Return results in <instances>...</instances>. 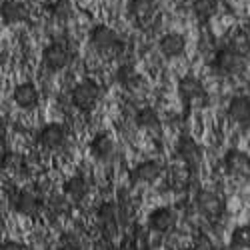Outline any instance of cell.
Returning a JSON list of instances; mask_svg holds the SVG:
<instances>
[{
    "instance_id": "25",
    "label": "cell",
    "mask_w": 250,
    "mask_h": 250,
    "mask_svg": "<svg viewBox=\"0 0 250 250\" xmlns=\"http://www.w3.org/2000/svg\"><path fill=\"white\" fill-rule=\"evenodd\" d=\"M230 248L250 250V224H238L230 232Z\"/></svg>"
},
{
    "instance_id": "19",
    "label": "cell",
    "mask_w": 250,
    "mask_h": 250,
    "mask_svg": "<svg viewBox=\"0 0 250 250\" xmlns=\"http://www.w3.org/2000/svg\"><path fill=\"white\" fill-rule=\"evenodd\" d=\"M0 14H2L4 24H20L28 18V8L26 4L18 2V0H4Z\"/></svg>"
},
{
    "instance_id": "22",
    "label": "cell",
    "mask_w": 250,
    "mask_h": 250,
    "mask_svg": "<svg viewBox=\"0 0 250 250\" xmlns=\"http://www.w3.org/2000/svg\"><path fill=\"white\" fill-rule=\"evenodd\" d=\"M192 12L198 22H208L218 12V0H194Z\"/></svg>"
},
{
    "instance_id": "8",
    "label": "cell",
    "mask_w": 250,
    "mask_h": 250,
    "mask_svg": "<svg viewBox=\"0 0 250 250\" xmlns=\"http://www.w3.org/2000/svg\"><path fill=\"white\" fill-rule=\"evenodd\" d=\"M120 214H122V208L114 200H106L96 208V222L104 236L116 234L118 224H120Z\"/></svg>"
},
{
    "instance_id": "10",
    "label": "cell",
    "mask_w": 250,
    "mask_h": 250,
    "mask_svg": "<svg viewBox=\"0 0 250 250\" xmlns=\"http://www.w3.org/2000/svg\"><path fill=\"white\" fill-rule=\"evenodd\" d=\"M222 166L228 176L234 178H250V154L238 148L226 150L222 156Z\"/></svg>"
},
{
    "instance_id": "16",
    "label": "cell",
    "mask_w": 250,
    "mask_h": 250,
    "mask_svg": "<svg viewBox=\"0 0 250 250\" xmlns=\"http://www.w3.org/2000/svg\"><path fill=\"white\" fill-rule=\"evenodd\" d=\"M176 90H178V96L184 104H192V102H198L206 96L204 92V86L202 82L196 78V76H182L176 84Z\"/></svg>"
},
{
    "instance_id": "5",
    "label": "cell",
    "mask_w": 250,
    "mask_h": 250,
    "mask_svg": "<svg viewBox=\"0 0 250 250\" xmlns=\"http://www.w3.org/2000/svg\"><path fill=\"white\" fill-rule=\"evenodd\" d=\"M194 208L196 212L208 220H218L224 214V198L214 190H198L194 196Z\"/></svg>"
},
{
    "instance_id": "20",
    "label": "cell",
    "mask_w": 250,
    "mask_h": 250,
    "mask_svg": "<svg viewBox=\"0 0 250 250\" xmlns=\"http://www.w3.org/2000/svg\"><path fill=\"white\" fill-rule=\"evenodd\" d=\"M128 14L140 24H146L156 14V0H130Z\"/></svg>"
},
{
    "instance_id": "23",
    "label": "cell",
    "mask_w": 250,
    "mask_h": 250,
    "mask_svg": "<svg viewBox=\"0 0 250 250\" xmlns=\"http://www.w3.org/2000/svg\"><path fill=\"white\" fill-rule=\"evenodd\" d=\"M72 206H74V204H72L64 194H54V196H50V200L46 202V210H48L52 216L62 218V216H68V214H70Z\"/></svg>"
},
{
    "instance_id": "9",
    "label": "cell",
    "mask_w": 250,
    "mask_h": 250,
    "mask_svg": "<svg viewBox=\"0 0 250 250\" xmlns=\"http://www.w3.org/2000/svg\"><path fill=\"white\" fill-rule=\"evenodd\" d=\"M70 60H72V54H70L68 46L64 42H60V40L50 42L42 52V64L50 72H62L70 64Z\"/></svg>"
},
{
    "instance_id": "29",
    "label": "cell",
    "mask_w": 250,
    "mask_h": 250,
    "mask_svg": "<svg viewBox=\"0 0 250 250\" xmlns=\"http://www.w3.org/2000/svg\"><path fill=\"white\" fill-rule=\"evenodd\" d=\"M248 28H250V20H248Z\"/></svg>"
},
{
    "instance_id": "26",
    "label": "cell",
    "mask_w": 250,
    "mask_h": 250,
    "mask_svg": "<svg viewBox=\"0 0 250 250\" xmlns=\"http://www.w3.org/2000/svg\"><path fill=\"white\" fill-rule=\"evenodd\" d=\"M116 82L124 88H132L136 82H138V72L132 64H120L118 70H116Z\"/></svg>"
},
{
    "instance_id": "11",
    "label": "cell",
    "mask_w": 250,
    "mask_h": 250,
    "mask_svg": "<svg viewBox=\"0 0 250 250\" xmlns=\"http://www.w3.org/2000/svg\"><path fill=\"white\" fill-rule=\"evenodd\" d=\"M176 156L184 162V166H188V168H196V166L202 162V148H200V144L188 136V134H182L178 140H176Z\"/></svg>"
},
{
    "instance_id": "14",
    "label": "cell",
    "mask_w": 250,
    "mask_h": 250,
    "mask_svg": "<svg viewBox=\"0 0 250 250\" xmlns=\"http://www.w3.org/2000/svg\"><path fill=\"white\" fill-rule=\"evenodd\" d=\"M62 194H64L72 204H80V202H84L88 198L90 184L82 174L68 176L64 182H62Z\"/></svg>"
},
{
    "instance_id": "1",
    "label": "cell",
    "mask_w": 250,
    "mask_h": 250,
    "mask_svg": "<svg viewBox=\"0 0 250 250\" xmlns=\"http://www.w3.org/2000/svg\"><path fill=\"white\" fill-rule=\"evenodd\" d=\"M212 74L216 76H236L246 68V58L236 48H220L208 62Z\"/></svg>"
},
{
    "instance_id": "13",
    "label": "cell",
    "mask_w": 250,
    "mask_h": 250,
    "mask_svg": "<svg viewBox=\"0 0 250 250\" xmlns=\"http://www.w3.org/2000/svg\"><path fill=\"white\" fill-rule=\"evenodd\" d=\"M88 150H90V156L98 162H108L112 160L114 152H116V144H114V138L108 134V132H96L92 138H90V144H88Z\"/></svg>"
},
{
    "instance_id": "2",
    "label": "cell",
    "mask_w": 250,
    "mask_h": 250,
    "mask_svg": "<svg viewBox=\"0 0 250 250\" xmlns=\"http://www.w3.org/2000/svg\"><path fill=\"white\" fill-rule=\"evenodd\" d=\"M100 84L92 78H84L76 82L70 90V104L78 112H92L100 100Z\"/></svg>"
},
{
    "instance_id": "7",
    "label": "cell",
    "mask_w": 250,
    "mask_h": 250,
    "mask_svg": "<svg viewBox=\"0 0 250 250\" xmlns=\"http://www.w3.org/2000/svg\"><path fill=\"white\" fill-rule=\"evenodd\" d=\"M178 214L172 206H156L146 216V226L154 234H168L176 228Z\"/></svg>"
},
{
    "instance_id": "3",
    "label": "cell",
    "mask_w": 250,
    "mask_h": 250,
    "mask_svg": "<svg viewBox=\"0 0 250 250\" xmlns=\"http://www.w3.org/2000/svg\"><path fill=\"white\" fill-rule=\"evenodd\" d=\"M88 38H90V46L100 54H122L124 50V42L118 38L114 28L106 24H96L90 30Z\"/></svg>"
},
{
    "instance_id": "4",
    "label": "cell",
    "mask_w": 250,
    "mask_h": 250,
    "mask_svg": "<svg viewBox=\"0 0 250 250\" xmlns=\"http://www.w3.org/2000/svg\"><path fill=\"white\" fill-rule=\"evenodd\" d=\"M36 142H38V146L46 152H58L64 148V144L68 142V132L64 128V124L46 122L44 126L36 132Z\"/></svg>"
},
{
    "instance_id": "12",
    "label": "cell",
    "mask_w": 250,
    "mask_h": 250,
    "mask_svg": "<svg viewBox=\"0 0 250 250\" xmlns=\"http://www.w3.org/2000/svg\"><path fill=\"white\" fill-rule=\"evenodd\" d=\"M12 100L20 110H34L40 104V90L34 82H18L12 90Z\"/></svg>"
},
{
    "instance_id": "17",
    "label": "cell",
    "mask_w": 250,
    "mask_h": 250,
    "mask_svg": "<svg viewBox=\"0 0 250 250\" xmlns=\"http://www.w3.org/2000/svg\"><path fill=\"white\" fill-rule=\"evenodd\" d=\"M162 174V164L154 158L142 160L132 168V180L138 184H154Z\"/></svg>"
},
{
    "instance_id": "21",
    "label": "cell",
    "mask_w": 250,
    "mask_h": 250,
    "mask_svg": "<svg viewBox=\"0 0 250 250\" xmlns=\"http://www.w3.org/2000/svg\"><path fill=\"white\" fill-rule=\"evenodd\" d=\"M134 122H136L138 128L148 130V132L160 128V116H158L156 108H152V106H142V108H138L136 114H134Z\"/></svg>"
},
{
    "instance_id": "27",
    "label": "cell",
    "mask_w": 250,
    "mask_h": 250,
    "mask_svg": "<svg viewBox=\"0 0 250 250\" xmlns=\"http://www.w3.org/2000/svg\"><path fill=\"white\" fill-rule=\"evenodd\" d=\"M48 12L56 20H68L74 12V6L70 0H54V2L48 4Z\"/></svg>"
},
{
    "instance_id": "18",
    "label": "cell",
    "mask_w": 250,
    "mask_h": 250,
    "mask_svg": "<svg viewBox=\"0 0 250 250\" xmlns=\"http://www.w3.org/2000/svg\"><path fill=\"white\" fill-rule=\"evenodd\" d=\"M158 48H160L162 56H166V58H178L186 50V40L178 32H168L158 40Z\"/></svg>"
},
{
    "instance_id": "24",
    "label": "cell",
    "mask_w": 250,
    "mask_h": 250,
    "mask_svg": "<svg viewBox=\"0 0 250 250\" xmlns=\"http://www.w3.org/2000/svg\"><path fill=\"white\" fill-rule=\"evenodd\" d=\"M56 250H84V240L76 230H64L56 240Z\"/></svg>"
},
{
    "instance_id": "15",
    "label": "cell",
    "mask_w": 250,
    "mask_h": 250,
    "mask_svg": "<svg viewBox=\"0 0 250 250\" xmlns=\"http://www.w3.org/2000/svg\"><path fill=\"white\" fill-rule=\"evenodd\" d=\"M226 116L238 126H250V96L238 94L228 100Z\"/></svg>"
},
{
    "instance_id": "6",
    "label": "cell",
    "mask_w": 250,
    "mask_h": 250,
    "mask_svg": "<svg viewBox=\"0 0 250 250\" xmlns=\"http://www.w3.org/2000/svg\"><path fill=\"white\" fill-rule=\"evenodd\" d=\"M10 204H12V210L24 218H38L40 212H42V208H44L42 198H40L34 190H26V188L18 190L10 198Z\"/></svg>"
},
{
    "instance_id": "28",
    "label": "cell",
    "mask_w": 250,
    "mask_h": 250,
    "mask_svg": "<svg viewBox=\"0 0 250 250\" xmlns=\"http://www.w3.org/2000/svg\"><path fill=\"white\" fill-rule=\"evenodd\" d=\"M0 250H26V246L22 242H18V240H4L2 246H0Z\"/></svg>"
}]
</instances>
